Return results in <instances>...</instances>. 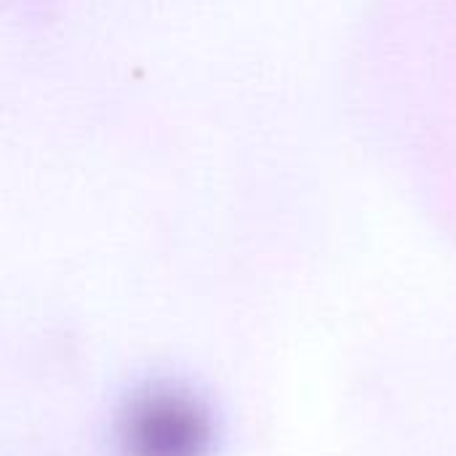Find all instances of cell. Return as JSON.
<instances>
[{
    "label": "cell",
    "mask_w": 456,
    "mask_h": 456,
    "mask_svg": "<svg viewBox=\"0 0 456 456\" xmlns=\"http://www.w3.org/2000/svg\"><path fill=\"white\" fill-rule=\"evenodd\" d=\"M115 444L120 456H208L211 411L184 387L155 385L126 403Z\"/></svg>",
    "instance_id": "cell-1"
}]
</instances>
